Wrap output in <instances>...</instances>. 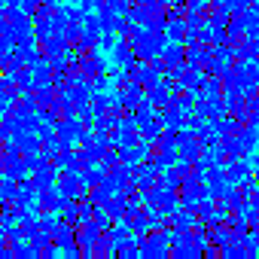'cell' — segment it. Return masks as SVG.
Returning <instances> with one entry per match:
<instances>
[{
	"label": "cell",
	"mask_w": 259,
	"mask_h": 259,
	"mask_svg": "<svg viewBox=\"0 0 259 259\" xmlns=\"http://www.w3.org/2000/svg\"><path fill=\"white\" fill-rule=\"evenodd\" d=\"M141 256L144 259H165L171 256V232L168 229H153L150 235L141 238Z\"/></svg>",
	"instance_id": "cell-1"
},
{
	"label": "cell",
	"mask_w": 259,
	"mask_h": 259,
	"mask_svg": "<svg viewBox=\"0 0 259 259\" xmlns=\"http://www.w3.org/2000/svg\"><path fill=\"white\" fill-rule=\"evenodd\" d=\"M85 132H89V128L82 125L79 116H61L58 125H55V135H58L61 147H73V144H79V138H82Z\"/></svg>",
	"instance_id": "cell-2"
},
{
	"label": "cell",
	"mask_w": 259,
	"mask_h": 259,
	"mask_svg": "<svg viewBox=\"0 0 259 259\" xmlns=\"http://www.w3.org/2000/svg\"><path fill=\"white\" fill-rule=\"evenodd\" d=\"M165 43H168V34H159V31H150L138 46H135V55L141 58V61H153V58H159L162 55V49H165Z\"/></svg>",
	"instance_id": "cell-3"
},
{
	"label": "cell",
	"mask_w": 259,
	"mask_h": 259,
	"mask_svg": "<svg viewBox=\"0 0 259 259\" xmlns=\"http://www.w3.org/2000/svg\"><path fill=\"white\" fill-rule=\"evenodd\" d=\"M58 189H61L64 195H70V198H89V192H92V189L82 183V174L73 171V168H67V171L58 174Z\"/></svg>",
	"instance_id": "cell-4"
},
{
	"label": "cell",
	"mask_w": 259,
	"mask_h": 259,
	"mask_svg": "<svg viewBox=\"0 0 259 259\" xmlns=\"http://www.w3.org/2000/svg\"><path fill=\"white\" fill-rule=\"evenodd\" d=\"M132 79H138L144 89H153V85H159V82H162V70H159L153 61H138V67H135Z\"/></svg>",
	"instance_id": "cell-5"
},
{
	"label": "cell",
	"mask_w": 259,
	"mask_h": 259,
	"mask_svg": "<svg viewBox=\"0 0 259 259\" xmlns=\"http://www.w3.org/2000/svg\"><path fill=\"white\" fill-rule=\"evenodd\" d=\"M101 232H104V229H101L95 220L76 229V244L82 247V253H85V256H92V253H95V241L101 238Z\"/></svg>",
	"instance_id": "cell-6"
},
{
	"label": "cell",
	"mask_w": 259,
	"mask_h": 259,
	"mask_svg": "<svg viewBox=\"0 0 259 259\" xmlns=\"http://www.w3.org/2000/svg\"><path fill=\"white\" fill-rule=\"evenodd\" d=\"M79 67H82L85 76H98V73H107V70H110V67H107V58H104L98 49L82 52V55H79Z\"/></svg>",
	"instance_id": "cell-7"
},
{
	"label": "cell",
	"mask_w": 259,
	"mask_h": 259,
	"mask_svg": "<svg viewBox=\"0 0 259 259\" xmlns=\"http://www.w3.org/2000/svg\"><path fill=\"white\" fill-rule=\"evenodd\" d=\"M58 174H61V171H58V168H55V162L49 159V162H43V165L31 174V180H34V186H37V192H40V189H46V186L58 183Z\"/></svg>",
	"instance_id": "cell-8"
},
{
	"label": "cell",
	"mask_w": 259,
	"mask_h": 259,
	"mask_svg": "<svg viewBox=\"0 0 259 259\" xmlns=\"http://www.w3.org/2000/svg\"><path fill=\"white\" fill-rule=\"evenodd\" d=\"M116 192H119V183H116V180H113V177L107 174V177H104V180H101L98 186H92L89 198H92L95 204H107V201H110V198H113Z\"/></svg>",
	"instance_id": "cell-9"
},
{
	"label": "cell",
	"mask_w": 259,
	"mask_h": 259,
	"mask_svg": "<svg viewBox=\"0 0 259 259\" xmlns=\"http://www.w3.org/2000/svg\"><path fill=\"white\" fill-rule=\"evenodd\" d=\"M122 95H125V107H128V110H138V107L147 101V89H144L138 79H128V82L122 85Z\"/></svg>",
	"instance_id": "cell-10"
},
{
	"label": "cell",
	"mask_w": 259,
	"mask_h": 259,
	"mask_svg": "<svg viewBox=\"0 0 259 259\" xmlns=\"http://www.w3.org/2000/svg\"><path fill=\"white\" fill-rule=\"evenodd\" d=\"M250 174H253V165H250L247 159H244V162H241V159H232V162H226V177H229L235 186H241V183H244Z\"/></svg>",
	"instance_id": "cell-11"
},
{
	"label": "cell",
	"mask_w": 259,
	"mask_h": 259,
	"mask_svg": "<svg viewBox=\"0 0 259 259\" xmlns=\"http://www.w3.org/2000/svg\"><path fill=\"white\" fill-rule=\"evenodd\" d=\"M61 201H64V192L58 189V183H52V186L40 189V195H37L40 210H58V204H61Z\"/></svg>",
	"instance_id": "cell-12"
},
{
	"label": "cell",
	"mask_w": 259,
	"mask_h": 259,
	"mask_svg": "<svg viewBox=\"0 0 259 259\" xmlns=\"http://www.w3.org/2000/svg\"><path fill=\"white\" fill-rule=\"evenodd\" d=\"M162 58L168 61V67L189 64V61H186V43H174V40H168V43H165V49H162Z\"/></svg>",
	"instance_id": "cell-13"
},
{
	"label": "cell",
	"mask_w": 259,
	"mask_h": 259,
	"mask_svg": "<svg viewBox=\"0 0 259 259\" xmlns=\"http://www.w3.org/2000/svg\"><path fill=\"white\" fill-rule=\"evenodd\" d=\"M147 101H150V104H156L159 110H165V107H171V101H174V92H171V85L159 82V85L147 89Z\"/></svg>",
	"instance_id": "cell-14"
},
{
	"label": "cell",
	"mask_w": 259,
	"mask_h": 259,
	"mask_svg": "<svg viewBox=\"0 0 259 259\" xmlns=\"http://www.w3.org/2000/svg\"><path fill=\"white\" fill-rule=\"evenodd\" d=\"M177 207H183V204H180V192H171V189H165V192L159 195V201H156L150 210H159V213H165V217L171 220V213H174Z\"/></svg>",
	"instance_id": "cell-15"
},
{
	"label": "cell",
	"mask_w": 259,
	"mask_h": 259,
	"mask_svg": "<svg viewBox=\"0 0 259 259\" xmlns=\"http://www.w3.org/2000/svg\"><path fill=\"white\" fill-rule=\"evenodd\" d=\"M98 19H101V28H104V31L119 34V28H122V13H116L110 4H104V7L98 10Z\"/></svg>",
	"instance_id": "cell-16"
},
{
	"label": "cell",
	"mask_w": 259,
	"mask_h": 259,
	"mask_svg": "<svg viewBox=\"0 0 259 259\" xmlns=\"http://www.w3.org/2000/svg\"><path fill=\"white\" fill-rule=\"evenodd\" d=\"M177 153H180V159H186V162H195V159L204 153V147H201V138H198V135H192V138H183V141H180V147H177Z\"/></svg>",
	"instance_id": "cell-17"
},
{
	"label": "cell",
	"mask_w": 259,
	"mask_h": 259,
	"mask_svg": "<svg viewBox=\"0 0 259 259\" xmlns=\"http://www.w3.org/2000/svg\"><path fill=\"white\" fill-rule=\"evenodd\" d=\"M177 159H180V153H177V150H168V147H156V153L150 156V162H153L159 171L174 168V165H177Z\"/></svg>",
	"instance_id": "cell-18"
},
{
	"label": "cell",
	"mask_w": 259,
	"mask_h": 259,
	"mask_svg": "<svg viewBox=\"0 0 259 259\" xmlns=\"http://www.w3.org/2000/svg\"><path fill=\"white\" fill-rule=\"evenodd\" d=\"M104 207H107V213L113 217V223H119V220L128 217V195H125V192H116Z\"/></svg>",
	"instance_id": "cell-19"
},
{
	"label": "cell",
	"mask_w": 259,
	"mask_h": 259,
	"mask_svg": "<svg viewBox=\"0 0 259 259\" xmlns=\"http://www.w3.org/2000/svg\"><path fill=\"white\" fill-rule=\"evenodd\" d=\"M55 244H58L61 250L73 247V244H76V223H67V220H61V226L55 229Z\"/></svg>",
	"instance_id": "cell-20"
},
{
	"label": "cell",
	"mask_w": 259,
	"mask_h": 259,
	"mask_svg": "<svg viewBox=\"0 0 259 259\" xmlns=\"http://www.w3.org/2000/svg\"><path fill=\"white\" fill-rule=\"evenodd\" d=\"M110 58H113V64H119V67H125L132 58H138L135 55V46L128 43V40H116V46H113V52H110Z\"/></svg>",
	"instance_id": "cell-21"
},
{
	"label": "cell",
	"mask_w": 259,
	"mask_h": 259,
	"mask_svg": "<svg viewBox=\"0 0 259 259\" xmlns=\"http://www.w3.org/2000/svg\"><path fill=\"white\" fill-rule=\"evenodd\" d=\"M171 223H174V229H195L198 213H195L192 207H177V210L171 213Z\"/></svg>",
	"instance_id": "cell-22"
},
{
	"label": "cell",
	"mask_w": 259,
	"mask_h": 259,
	"mask_svg": "<svg viewBox=\"0 0 259 259\" xmlns=\"http://www.w3.org/2000/svg\"><path fill=\"white\" fill-rule=\"evenodd\" d=\"M220 144H223V153H226L229 159H241V156H247V150H244V144H241L238 135H223Z\"/></svg>",
	"instance_id": "cell-23"
},
{
	"label": "cell",
	"mask_w": 259,
	"mask_h": 259,
	"mask_svg": "<svg viewBox=\"0 0 259 259\" xmlns=\"http://www.w3.org/2000/svg\"><path fill=\"white\" fill-rule=\"evenodd\" d=\"M168 40L174 43H186L189 40V28H186V19H168Z\"/></svg>",
	"instance_id": "cell-24"
},
{
	"label": "cell",
	"mask_w": 259,
	"mask_h": 259,
	"mask_svg": "<svg viewBox=\"0 0 259 259\" xmlns=\"http://www.w3.org/2000/svg\"><path fill=\"white\" fill-rule=\"evenodd\" d=\"M162 132H165V125H162V116H156V119H150L147 125H141V138H144V141H150V144H159Z\"/></svg>",
	"instance_id": "cell-25"
},
{
	"label": "cell",
	"mask_w": 259,
	"mask_h": 259,
	"mask_svg": "<svg viewBox=\"0 0 259 259\" xmlns=\"http://www.w3.org/2000/svg\"><path fill=\"white\" fill-rule=\"evenodd\" d=\"M58 213H61V220H67V223H79V198L64 195V201L58 204Z\"/></svg>",
	"instance_id": "cell-26"
},
{
	"label": "cell",
	"mask_w": 259,
	"mask_h": 259,
	"mask_svg": "<svg viewBox=\"0 0 259 259\" xmlns=\"http://www.w3.org/2000/svg\"><path fill=\"white\" fill-rule=\"evenodd\" d=\"M238 138H241V144H244V150H247V153H253V150L259 147V128L247 122V125L241 128V132H238Z\"/></svg>",
	"instance_id": "cell-27"
},
{
	"label": "cell",
	"mask_w": 259,
	"mask_h": 259,
	"mask_svg": "<svg viewBox=\"0 0 259 259\" xmlns=\"http://www.w3.org/2000/svg\"><path fill=\"white\" fill-rule=\"evenodd\" d=\"M34 34H37L40 43L49 40V37H55V25H52V19H49V16H34Z\"/></svg>",
	"instance_id": "cell-28"
},
{
	"label": "cell",
	"mask_w": 259,
	"mask_h": 259,
	"mask_svg": "<svg viewBox=\"0 0 259 259\" xmlns=\"http://www.w3.org/2000/svg\"><path fill=\"white\" fill-rule=\"evenodd\" d=\"M116 256H122V259H135V256H141V238L132 235L128 241H122V244L116 247Z\"/></svg>",
	"instance_id": "cell-29"
},
{
	"label": "cell",
	"mask_w": 259,
	"mask_h": 259,
	"mask_svg": "<svg viewBox=\"0 0 259 259\" xmlns=\"http://www.w3.org/2000/svg\"><path fill=\"white\" fill-rule=\"evenodd\" d=\"M226 31H229V40H232V43L244 40V37H247V22H244V16H232L229 25H226Z\"/></svg>",
	"instance_id": "cell-30"
},
{
	"label": "cell",
	"mask_w": 259,
	"mask_h": 259,
	"mask_svg": "<svg viewBox=\"0 0 259 259\" xmlns=\"http://www.w3.org/2000/svg\"><path fill=\"white\" fill-rule=\"evenodd\" d=\"M16 195H19V180H13L10 174H4V177H0V198L16 204Z\"/></svg>",
	"instance_id": "cell-31"
},
{
	"label": "cell",
	"mask_w": 259,
	"mask_h": 259,
	"mask_svg": "<svg viewBox=\"0 0 259 259\" xmlns=\"http://www.w3.org/2000/svg\"><path fill=\"white\" fill-rule=\"evenodd\" d=\"M162 186H165V189H171V192H180V186H183V174H180L177 168L162 171Z\"/></svg>",
	"instance_id": "cell-32"
},
{
	"label": "cell",
	"mask_w": 259,
	"mask_h": 259,
	"mask_svg": "<svg viewBox=\"0 0 259 259\" xmlns=\"http://www.w3.org/2000/svg\"><path fill=\"white\" fill-rule=\"evenodd\" d=\"M52 162H55V168H58V171H67V168H73V165H76V153H73V147H64V150H61V153H58Z\"/></svg>",
	"instance_id": "cell-33"
},
{
	"label": "cell",
	"mask_w": 259,
	"mask_h": 259,
	"mask_svg": "<svg viewBox=\"0 0 259 259\" xmlns=\"http://www.w3.org/2000/svg\"><path fill=\"white\" fill-rule=\"evenodd\" d=\"M19 85H22V92H34V89H37V79H34V70H31V67H25V70L19 73Z\"/></svg>",
	"instance_id": "cell-34"
},
{
	"label": "cell",
	"mask_w": 259,
	"mask_h": 259,
	"mask_svg": "<svg viewBox=\"0 0 259 259\" xmlns=\"http://www.w3.org/2000/svg\"><path fill=\"white\" fill-rule=\"evenodd\" d=\"M92 89H95V92H110V89H113L110 70H107V73H98V76H92Z\"/></svg>",
	"instance_id": "cell-35"
},
{
	"label": "cell",
	"mask_w": 259,
	"mask_h": 259,
	"mask_svg": "<svg viewBox=\"0 0 259 259\" xmlns=\"http://www.w3.org/2000/svg\"><path fill=\"white\" fill-rule=\"evenodd\" d=\"M16 256H19V259H37V256H40V250H37L31 241H28V244L22 241V244L16 247Z\"/></svg>",
	"instance_id": "cell-36"
},
{
	"label": "cell",
	"mask_w": 259,
	"mask_h": 259,
	"mask_svg": "<svg viewBox=\"0 0 259 259\" xmlns=\"http://www.w3.org/2000/svg\"><path fill=\"white\" fill-rule=\"evenodd\" d=\"M113 46H116V34L113 31H104V37H101V52H113Z\"/></svg>",
	"instance_id": "cell-37"
},
{
	"label": "cell",
	"mask_w": 259,
	"mask_h": 259,
	"mask_svg": "<svg viewBox=\"0 0 259 259\" xmlns=\"http://www.w3.org/2000/svg\"><path fill=\"white\" fill-rule=\"evenodd\" d=\"M40 4H43V0H22L19 7H22V10H25L31 19H34V16H37V10H40Z\"/></svg>",
	"instance_id": "cell-38"
},
{
	"label": "cell",
	"mask_w": 259,
	"mask_h": 259,
	"mask_svg": "<svg viewBox=\"0 0 259 259\" xmlns=\"http://www.w3.org/2000/svg\"><path fill=\"white\" fill-rule=\"evenodd\" d=\"M104 4H110L116 13H122V16H125V13H128V7H132L135 0H104Z\"/></svg>",
	"instance_id": "cell-39"
},
{
	"label": "cell",
	"mask_w": 259,
	"mask_h": 259,
	"mask_svg": "<svg viewBox=\"0 0 259 259\" xmlns=\"http://www.w3.org/2000/svg\"><path fill=\"white\" fill-rule=\"evenodd\" d=\"M79 7H82L85 13H98V10L104 7V0H79Z\"/></svg>",
	"instance_id": "cell-40"
},
{
	"label": "cell",
	"mask_w": 259,
	"mask_h": 259,
	"mask_svg": "<svg viewBox=\"0 0 259 259\" xmlns=\"http://www.w3.org/2000/svg\"><path fill=\"white\" fill-rule=\"evenodd\" d=\"M4 141H10V128L0 122V144H4Z\"/></svg>",
	"instance_id": "cell-41"
},
{
	"label": "cell",
	"mask_w": 259,
	"mask_h": 259,
	"mask_svg": "<svg viewBox=\"0 0 259 259\" xmlns=\"http://www.w3.org/2000/svg\"><path fill=\"white\" fill-rule=\"evenodd\" d=\"M10 31V22H7V16H0V37H4Z\"/></svg>",
	"instance_id": "cell-42"
},
{
	"label": "cell",
	"mask_w": 259,
	"mask_h": 259,
	"mask_svg": "<svg viewBox=\"0 0 259 259\" xmlns=\"http://www.w3.org/2000/svg\"><path fill=\"white\" fill-rule=\"evenodd\" d=\"M49 7H61V4H67V0H46Z\"/></svg>",
	"instance_id": "cell-43"
},
{
	"label": "cell",
	"mask_w": 259,
	"mask_h": 259,
	"mask_svg": "<svg viewBox=\"0 0 259 259\" xmlns=\"http://www.w3.org/2000/svg\"><path fill=\"white\" fill-rule=\"evenodd\" d=\"M7 13V0H0V16H4Z\"/></svg>",
	"instance_id": "cell-44"
},
{
	"label": "cell",
	"mask_w": 259,
	"mask_h": 259,
	"mask_svg": "<svg viewBox=\"0 0 259 259\" xmlns=\"http://www.w3.org/2000/svg\"><path fill=\"white\" fill-rule=\"evenodd\" d=\"M22 4V0H7V7H19Z\"/></svg>",
	"instance_id": "cell-45"
}]
</instances>
